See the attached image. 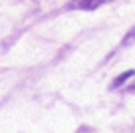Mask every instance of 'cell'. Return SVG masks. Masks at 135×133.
<instances>
[{"instance_id": "1", "label": "cell", "mask_w": 135, "mask_h": 133, "mask_svg": "<svg viewBox=\"0 0 135 133\" xmlns=\"http://www.w3.org/2000/svg\"><path fill=\"white\" fill-rule=\"evenodd\" d=\"M109 0H76L72 2V8H80V10H95L101 4H105Z\"/></svg>"}, {"instance_id": "2", "label": "cell", "mask_w": 135, "mask_h": 133, "mask_svg": "<svg viewBox=\"0 0 135 133\" xmlns=\"http://www.w3.org/2000/svg\"><path fill=\"white\" fill-rule=\"evenodd\" d=\"M131 75H135V72H133V70H129V72H125V74H121V75H119V78L115 79L113 83H111V87H119L123 82H125V79H129Z\"/></svg>"}, {"instance_id": "3", "label": "cell", "mask_w": 135, "mask_h": 133, "mask_svg": "<svg viewBox=\"0 0 135 133\" xmlns=\"http://www.w3.org/2000/svg\"><path fill=\"white\" fill-rule=\"evenodd\" d=\"M131 42H135V28H133V30H131V32H129V34H127V36H125V38H123V46H129Z\"/></svg>"}]
</instances>
